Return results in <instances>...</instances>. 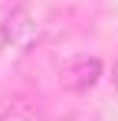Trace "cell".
I'll use <instances>...</instances> for the list:
<instances>
[{
	"label": "cell",
	"instance_id": "6da1fadb",
	"mask_svg": "<svg viewBox=\"0 0 118 121\" xmlns=\"http://www.w3.org/2000/svg\"><path fill=\"white\" fill-rule=\"evenodd\" d=\"M98 79H102V62L95 56L72 59L69 65H62V72H59V85L66 92H89Z\"/></svg>",
	"mask_w": 118,
	"mask_h": 121
},
{
	"label": "cell",
	"instance_id": "7a4b0ae2",
	"mask_svg": "<svg viewBox=\"0 0 118 121\" xmlns=\"http://www.w3.org/2000/svg\"><path fill=\"white\" fill-rule=\"evenodd\" d=\"M30 30H33L30 13H26L23 7L10 10L7 20H3V26H0V46H13V43H20L23 36H30Z\"/></svg>",
	"mask_w": 118,
	"mask_h": 121
},
{
	"label": "cell",
	"instance_id": "3957f363",
	"mask_svg": "<svg viewBox=\"0 0 118 121\" xmlns=\"http://www.w3.org/2000/svg\"><path fill=\"white\" fill-rule=\"evenodd\" d=\"M36 115V105L26 95H3L0 98V121H30Z\"/></svg>",
	"mask_w": 118,
	"mask_h": 121
}]
</instances>
